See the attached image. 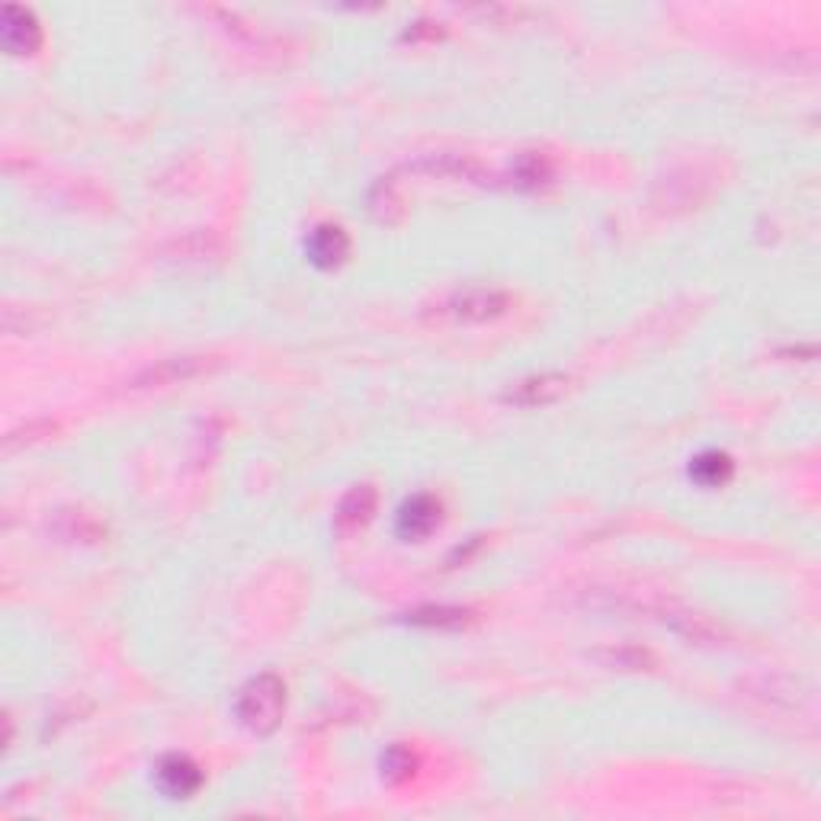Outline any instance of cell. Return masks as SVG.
Returning a JSON list of instances; mask_svg holds the SVG:
<instances>
[{
	"mask_svg": "<svg viewBox=\"0 0 821 821\" xmlns=\"http://www.w3.org/2000/svg\"><path fill=\"white\" fill-rule=\"evenodd\" d=\"M569 380L559 376V373H542V376H530V380L517 382L510 392H507V402L510 405H520V408H539V405H552L565 395Z\"/></svg>",
	"mask_w": 821,
	"mask_h": 821,
	"instance_id": "cell-6",
	"label": "cell"
},
{
	"mask_svg": "<svg viewBox=\"0 0 821 821\" xmlns=\"http://www.w3.org/2000/svg\"><path fill=\"white\" fill-rule=\"evenodd\" d=\"M0 42L10 55H32L42 42V30L35 23L27 7H3V20H0Z\"/></svg>",
	"mask_w": 821,
	"mask_h": 821,
	"instance_id": "cell-3",
	"label": "cell"
},
{
	"mask_svg": "<svg viewBox=\"0 0 821 821\" xmlns=\"http://www.w3.org/2000/svg\"><path fill=\"white\" fill-rule=\"evenodd\" d=\"M158 787L170 799H190L202 787V770L187 755H167L158 763Z\"/></svg>",
	"mask_w": 821,
	"mask_h": 821,
	"instance_id": "cell-4",
	"label": "cell"
},
{
	"mask_svg": "<svg viewBox=\"0 0 821 821\" xmlns=\"http://www.w3.org/2000/svg\"><path fill=\"white\" fill-rule=\"evenodd\" d=\"M209 363L202 360V356H177V360H164L160 366H152L145 376H138V388H145V385H164V382H184L193 380L196 373H202Z\"/></svg>",
	"mask_w": 821,
	"mask_h": 821,
	"instance_id": "cell-9",
	"label": "cell"
},
{
	"mask_svg": "<svg viewBox=\"0 0 821 821\" xmlns=\"http://www.w3.org/2000/svg\"><path fill=\"white\" fill-rule=\"evenodd\" d=\"M507 309V295L498 289H485V285H469L459 289L446 299V312L459 321H488L498 318Z\"/></svg>",
	"mask_w": 821,
	"mask_h": 821,
	"instance_id": "cell-2",
	"label": "cell"
},
{
	"mask_svg": "<svg viewBox=\"0 0 821 821\" xmlns=\"http://www.w3.org/2000/svg\"><path fill=\"white\" fill-rule=\"evenodd\" d=\"M376 501H380V495H376L373 485H356L347 498L341 501L337 513H334V530H337L341 537H347L353 530L366 527L370 517L376 513Z\"/></svg>",
	"mask_w": 821,
	"mask_h": 821,
	"instance_id": "cell-8",
	"label": "cell"
},
{
	"mask_svg": "<svg viewBox=\"0 0 821 821\" xmlns=\"http://www.w3.org/2000/svg\"><path fill=\"white\" fill-rule=\"evenodd\" d=\"M305 251H309V260L315 267L334 270V267H341L347 260L350 238L344 235V228H337V225H318L312 238H309V245H305Z\"/></svg>",
	"mask_w": 821,
	"mask_h": 821,
	"instance_id": "cell-7",
	"label": "cell"
},
{
	"mask_svg": "<svg viewBox=\"0 0 821 821\" xmlns=\"http://www.w3.org/2000/svg\"><path fill=\"white\" fill-rule=\"evenodd\" d=\"M382 773H385L388 780H395V783L408 780L410 773H414V755H410L408 748H402V745L388 748L385 758H382Z\"/></svg>",
	"mask_w": 821,
	"mask_h": 821,
	"instance_id": "cell-12",
	"label": "cell"
},
{
	"mask_svg": "<svg viewBox=\"0 0 821 821\" xmlns=\"http://www.w3.org/2000/svg\"><path fill=\"white\" fill-rule=\"evenodd\" d=\"M285 709V687L277 674H257L253 680L245 684V690L238 694L235 713L238 723L253 731V735H270L280 726Z\"/></svg>",
	"mask_w": 821,
	"mask_h": 821,
	"instance_id": "cell-1",
	"label": "cell"
},
{
	"mask_svg": "<svg viewBox=\"0 0 821 821\" xmlns=\"http://www.w3.org/2000/svg\"><path fill=\"white\" fill-rule=\"evenodd\" d=\"M414 626H430V630H459L472 620L469 610L463 606H424L408 616Z\"/></svg>",
	"mask_w": 821,
	"mask_h": 821,
	"instance_id": "cell-11",
	"label": "cell"
},
{
	"mask_svg": "<svg viewBox=\"0 0 821 821\" xmlns=\"http://www.w3.org/2000/svg\"><path fill=\"white\" fill-rule=\"evenodd\" d=\"M440 527V501L430 495H414L398 510V537L424 539Z\"/></svg>",
	"mask_w": 821,
	"mask_h": 821,
	"instance_id": "cell-5",
	"label": "cell"
},
{
	"mask_svg": "<svg viewBox=\"0 0 821 821\" xmlns=\"http://www.w3.org/2000/svg\"><path fill=\"white\" fill-rule=\"evenodd\" d=\"M690 478H694L696 485H703V488H719V485H726L728 478H731V459H728L726 453H716V449L699 453L694 463H690Z\"/></svg>",
	"mask_w": 821,
	"mask_h": 821,
	"instance_id": "cell-10",
	"label": "cell"
}]
</instances>
